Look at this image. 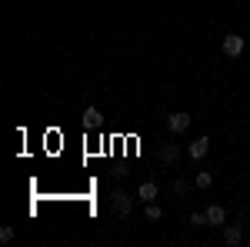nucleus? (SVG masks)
Listing matches in <instances>:
<instances>
[{
  "instance_id": "nucleus-1",
  "label": "nucleus",
  "mask_w": 250,
  "mask_h": 247,
  "mask_svg": "<svg viewBox=\"0 0 250 247\" xmlns=\"http://www.w3.org/2000/svg\"><path fill=\"white\" fill-rule=\"evenodd\" d=\"M224 54H227V57H240V54H244V37H240V34H227V37H224Z\"/></svg>"
},
{
  "instance_id": "nucleus-2",
  "label": "nucleus",
  "mask_w": 250,
  "mask_h": 247,
  "mask_svg": "<svg viewBox=\"0 0 250 247\" xmlns=\"http://www.w3.org/2000/svg\"><path fill=\"white\" fill-rule=\"evenodd\" d=\"M110 207H114L120 217H127V214H130V197L120 194V190H114V194H110Z\"/></svg>"
},
{
  "instance_id": "nucleus-3",
  "label": "nucleus",
  "mask_w": 250,
  "mask_h": 247,
  "mask_svg": "<svg viewBox=\"0 0 250 247\" xmlns=\"http://www.w3.org/2000/svg\"><path fill=\"white\" fill-rule=\"evenodd\" d=\"M167 127H170L173 134H184L190 127V114H170L167 117Z\"/></svg>"
},
{
  "instance_id": "nucleus-4",
  "label": "nucleus",
  "mask_w": 250,
  "mask_h": 247,
  "mask_svg": "<svg viewBox=\"0 0 250 247\" xmlns=\"http://www.w3.org/2000/svg\"><path fill=\"white\" fill-rule=\"evenodd\" d=\"M207 151H210V140H207V137H197V140L190 144V151H187V154H190L193 160H204V157H207Z\"/></svg>"
},
{
  "instance_id": "nucleus-5",
  "label": "nucleus",
  "mask_w": 250,
  "mask_h": 247,
  "mask_svg": "<svg viewBox=\"0 0 250 247\" xmlns=\"http://www.w3.org/2000/svg\"><path fill=\"white\" fill-rule=\"evenodd\" d=\"M224 221H227V210L220 207V204H210V207H207V224H210V227H220Z\"/></svg>"
},
{
  "instance_id": "nucleus-6",
  "label": "nucleus",
  "mask_w": 250,
  "mask_h": 247,
  "mask_svg": "<svg viewBox=\"0 0 250 247\" xmlns=\"http://www.w3.org/2000/svg\"><path fill=\"white\" fill-rule=\"evenodd\" d=\"M224 241H227V244H240V241H244V227H240V224H233V227H227L224 230Z\"/></svg>"
},
{
  "instance_id": "nucleus-7",
  "label": "nucleus",
  "mask_w": 250,
  "mask_h": 247,
  "mask_svg": "<svg viewBox=\"0 0 250 247\" xmlns=\"http://www.w3.org/2000/svg\"><path fill=\"white\" fill-rule=\"evenodd\" d=\"M97 124H100V111L97 107H87L83 111V127H97Z\"/></svg>"
},
{
  "instance_id": "nucleus-8",
  "label": "nucleus",
  "mask_w": 250,
  "mask_h": 247,
  "mask_svg": "<svg viewBox=\"0 0 250 247\" xmlns=\"http://www.w3.org/2000/svg\"><path fill=\"white\" fill-rule=\"evenodd\" d=\"M173 160H177V147L170 144V147H164V151H160V164H164V167H170Z\"/></svg>"
},
{
  "instance_id": "nucleus-9",
  "label": "nucleus",
  "mask_w": 250,
  "mask_h": 247,
  "mask_svg": "<svg viewBox=\"0 0 250 247\" xmlns=\"http://www.w3.org/2000/svg\"><path fill=\"white\" fill-rule=\"evenodd\" d=\"M154 197H157V184H140V201H147V204H150Z\"/></svg>"
},
{
  "instance_id": "nucleus-10",
  "label": "nucleus",
  "mask_w": 250,
  "mask_h": 247,
  "mask_svg": "<svg viewBox=\"0 0 250 247\" xmlns=\"http://www.w3.org/2000/svg\"><path fill=\"white\" fill-rule=\"evenodd\" d=\"M193 184H197V187H204V190H207V187L213 184V174H210V171H200V174H197V180H193Z\"/></svg>"
},
{
  "instance_id": "nucleus-11",
  "label": "nucleus",
  "mask_w": 250,
  "mask_h": 247,
  "mask_svg": "<svg viewBox=\"0 0 250 247\" xmlns=\"http://www.w3.org/2000/svg\"><path fill=\"white\" fill-rule=\"evenodd\" d=\"M147 217H150V221H160V217H164V210H160L154 201H150V204H147Z\"/></svg>"
},
{
  "instance_id": "nucleus-12",
  "label": "nucleus",
  "mask_w": 250,
  "mask_h": 247,
  "mask_svg": "<svg viewBox=\"0 0 250 247\" xmlns=\"http://www.w3.org/2000/svg\"><path fill=\"white\" fill-rule=\"evenodd\" d=\"M187 190H190V180H184V177L173 180V194H187Z\"/></svg>"
},
{
  "instance_id": "nucleus-13",
  "label": "nucleus",
  "mask_w": 250,
  "mask_h": 247,
  "mask_svg": "<svg viewBox=\"0 0 250 247\" xmlns=\"http://www.w3.org/2000/svg\"><path fill=\"white\" fill-rule=\"evenodd\" d=\"M190 224L193 227H204L207 224V214H190Z\"/></svg>"
},
{
  "instance_id": "nucleus-14",
  "label": "nucleus",
  "mask_w": 250,
  "mask_h": 247,
  "mask_svg": "<svg viewBox=\"0 0 250 247\" xmlns=\"http://www.w3.org/2000/svg\"><path fill=\"white\" fill-rule=\"evenodd\" d=\"M0 241H3V244H7V241H14V227H3V230H0Z\"/></svg>"
}]
</instances>
